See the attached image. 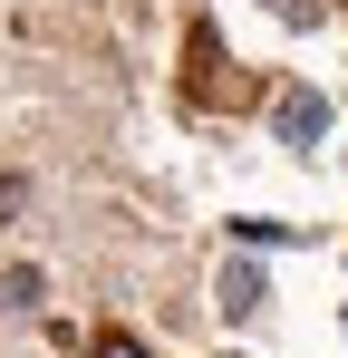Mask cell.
<instances>
[{
  "instance_id": "obj_1",
  "label": "cell",
  "mask_w": 348,
  "mask_h": 358,
  "mask_svg": "<svg viewBox=\"0 0 348 358\" xmlns=\"http://www.w3.org/2000/svg\"><path fill=\"white\" fill-rule=\"evenodd\" d=\"M184 97H194V107H252V97H261V78H242V68L223 59L213 20L184 29Z\"/></svg>"
},
{
  "instance_id": "obj_2",
  "label": "cell",
  "mask_w": 348,
  "mask_h": 358,
  "mask_svg": "<svg viewBox=\"0 0 348 358\" xmlns=\"http://www.w3.org/2000/svg\"><path fill=\"white\" fill-rule=\"evenodd\" d=\"M271 126H281V145H319L329 136V97L319 87H281L271 97Z\"/></svg>"
},
{
  "instance_id": "obj_3",
  "label": "cell",
  "mask_w": 348,
  "mask_h": 358,
  "mask_svg": "<svg viewBox=\"0 0 348 358\" xmlns=\"http://www.w3.org/2000/svg\"><path fill=\"white\" fill-rule=\"evenodd\" d=\"M261 300H271V281H261L252 262H232V271H223V300H213V310H223V320H252Z\"/></svg>"
},
{
  "instance_id": "obj_4",
  "label": "cell",
  "mask_w": 348,
  "mask_h": 358,
  "mask_svg": "<svg viewBox=\"0 0 348 358\" xmlns=\"http://www.w3.org/2000/svg\"><path fill=\"white\" fill-rule=\"evenodd\" d=\"M87 358H145V339H126V329H97V349Z\"/></svg>"
},
{
  "instance_id": "obj_5",
  "label": "cell",
  "mask_w": 348,
  "mask_h": 358,
  "mask_svg": "<svg viewBox=\"0 0 348 358\" xmlns=\"http://www.w3.org/2000/svg\"><path fill=\"white\" fill-rule=\"evenodd\" d=\"M261 10H271V20H290V29H310V20H319V0H261Z\"/></svg>"
},
{
  "instance_id": "obj_6",
  "label": "cell",
  "mask_w": 348,
  "mask_h": 358,
  "mask_svg": "<svg viewBox=\"0 0 348 358\" xmlns=\"http://www.w3.org/2000/svg\"><path fill=\"white\" fill-rule=\"evenodd\" d=\"M10 203H20V184H10V175H0V213H10Z\"/></svg>"
}]
</instances>
